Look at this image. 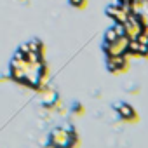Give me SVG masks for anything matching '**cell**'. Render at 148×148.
Segmentation results:
<instances>
[{"label": "cell", "instance_id": "4", "mask_svg": "<svg viewBox=\"0 0 148 148\" xmlns=\"http://www.w3.org/2000/svg\"><path fill=\"white\" fill-rule=\"evenodd\" d=\"M106 14H108L110 18H113L115 23H125V21H127V12H124L119 5H110V7L106 9Z\"/></svg>", "mask_w": 148, "mask_h": 148}, {"label": "cell", "instance_id": "10", "mask_svg": "<svg viewBox=\"0 0 148 148\" xmlns=\"http://www.w3.org/2000/svg\"><path fill=\"white\" fill-rule=\"evenodd\" d=\"M141 33H145V35L148 37V25H145V26H143V30H141Z\"/></svg>", "mask_w": 148, "mask_h": 148}, {"label": "cell", "instance_id": "5", "mask_svg": "<svg viewBox=\"0 0 148 148\" xmlns=\"http://www.w3.org/2000/svg\"><path fill=\"white\" fill-rule=\"evenodd\" d=\"M117 110H119L120 119H125V120H134L136 119V113H134V110L129 105H119Z\"/></svg>", "mask_w": 148, "mask_h": 148}, {"label": "cell", "instance_id": "1", "mask_svg": "<svg viewBox=\"0 0 148 148\" xmlns=\"http://www.w3.org/2000/svg\"><path fill=\"white\" fill-rule=\"evenodd\" d=\"M75 143H77L75 132L73 131L68 132L66 129H54L49 138V146H54V148H71Z\"/></svg>", "mask_w": 148, "mask_h": 148}, {"label": "cell", "instance_id": "3", "mask_svg": "<svg viewBox=\"0 0 148 148\" xmlns=\"http://www.w3.org/2000/svg\"><path fill=\"white\" fill-rule=\"evenodd\" d=\"M106 66H108V70L113 71V73L124 70V68L127 66V58H125V54H122V56H106Z\"/></svg>", "mask_w": 148, "mask_h": 148}, {"label": "cell", "instance_id": "8", "mask_svg": "<svg viewBox=\"0 0 148 148\" xmlns=\"http://www.w3.org/2000/svg\"><path fill=\"white\" fill-rule=\"evenodd\" d=\"M136 40H138V42H139V44H143V45H148V37H146V35H145V33H139V35H138V38H136Z\"/></svg>", "mask_w": 148, "mask_h": 148}, {"label": "cell", "instance_id": "6", "mask_svg": "<svg viewBox=\"0 0 148 148\" xmlns=\"http://www.w3.org/2000/svg\"><path fill=\"white\" fill-rule=\"evenodd\" d=\"M117 38H119V35H117V32H115L113 26L105 32V42H113V40H117Z\"/></svg>", "mask_w": 148, "mask_h": 148}, {"label": "cell", "instance_id": "7", "mask_svg": "<svg viewBox=\"0 0 148 148\" xmlns=\"http://www.w3.org/2000/svg\"><path fill=\"white\" fill-rule=\"evenodd\" d=\"M28 47H30L32 52H38V54H42V44H40L38 40H32V42L28 44Z\"/></svg>", "mask_w": 148, "mask_h": 148}, {"label": "cell", "instance_id": "2", "mask_svg": "<svg viewBox=\"0 0 148 148\" xmlns=\"http://www.w3.org/2000/svg\"><path fill=\"white\" fill-rule=\"evenodd\" d=\"M127 44H129L127 37H119L113 42H103V51L106 56H122L127 54Z\"/></svg>", "mask_w": 148, "mask_h": 148}, {"label": "cell", "instance_id": "9", "mask_svg": "<svg viewBox=\"0 0 148 148\" xmlns=\"http://www.w3.org/2000/svg\"><path fill=\"white\" fill-rule=\"evenodd\" d=\"M84 2H86V0H70V4H71L73 7H82Z\"/></svg>", "mask_w": 148, "mask_h": 148}]
</instances>
